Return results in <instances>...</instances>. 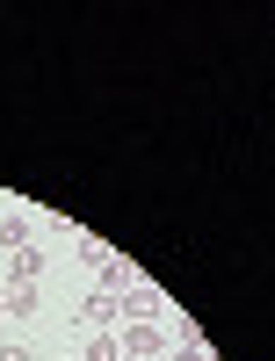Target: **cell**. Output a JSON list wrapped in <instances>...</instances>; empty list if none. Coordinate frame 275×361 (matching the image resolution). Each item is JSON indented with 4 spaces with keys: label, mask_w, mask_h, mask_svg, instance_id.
Segmentation results:
<instances>
[{
    "label": "cell",
    "mask_w": 275,
    "mask_h": 361,
    "mask_svg": "<svg viewBox=\"0 0 275 361\" xmlns=\"http://www.w3.org/2000/svg\"><path fill=\"white\" fill-rule=\"evenodd\" d=\"M0 318H8V304H0Z\"/></svg>",
    "instance_id": "cell-10"
},
{
    "label": "cell",
    "mask_w": 275,
    "mask_h": 361,
    "mask_svg": "<svg viewBox=\"0 0 275 361\" xmlns=\"http://www.w3.org/2000/svg\"><path fill=\"white\" fill-rule=\"evenodd\" d=\"M80 361H124V347H116L109 333H87V347H80Z\"/></svg>",
    "instance_id": "cell-6"
},
{
    "label": "cell",
    "mask_w": 275,
    "mask_h": 361,
    "mask_svg": "<svg viewBox=\"0 0 275 361\" xmlns=\"http://www.w3.org/2000/svg\"><path fill=\"white\" fill-rule=\"evenodd\" d=\"M0 361H29V354H22V347H0Z\"/></svg>",
    "instance_id": "cell-9"
},
{
    "label": "cell",
    "mask_w": 275,
    "mask_h": 361,
    "mask_svg": "<svg viewBox=\"0 0 275 361\" xmlns=\"http://www.w3.org/2000/svg\"><path fill=\"white\" fill-rule=\"evenodd\" d=\"M116 318H124V296H109V289H95V296L80 304V325H87V333H109Z\"/></svg>",
    "instance_id": "cell-1"
},
{
    "label": "cell",
    "mask_w": 275,
    "mask_h": 361,
    "mask_svg": "<svg viewBox=\"0 0 275 361\" xmlns=\"http://www.w3.org/2000/svg\"><path fill=\"white\" fill-rule=\"evenodd\" d=\"M160 361H210V354H203V340H181V347H174V354H160Z\"/></svg>",
    "instance_id": "cell-8"
},
{
    "label": "cell",
    "mask_w": 275,
    "mask_h": 361,
    "mask_svg": "<svg viewBox=\"0 0 275 361\" xmlns=\"http://www.w3.org/2000/svg\"><path fill=\"white\" fill-rule=\"evenodd\" d=\"M44 275V246H37V238H29V246L15 253V282H37Z\"/></svg>",
    "instance_id": "cell-5"
},
{
    "label": "cell",
    "mask_w": 275,
    "mask_h": 361,
    "mask_svg": "<svg viewBox=\"0 0 275 361\" xmlns=\"http://www.w3.org/2000/svg\"><path fill=\"white\" fill-rule=\"evenodd\" d=\"M152 311H160V289H152V282H131V289H124V318H138V325H145Z\"/></svg>",
    "instance_id": "cell-4"
},
{
    "label": "cell",
    "mask_w": 275,
    "mask_h": 361,
    "mask_svg": "<svg viewBox=\"0 0 275 361\" xmlns=\"http://www.w3.org/2000/svg\"><path fill=\"white\" fill-rule=\"evenodd\" d=\"M116 347H124V361H152V354H160V325L145 318V325H131V333L116 340Z\"/></svg>",
    "instance_id": "cell-3"
},
{
    "label": "cell",
    "mask_w": 275,
    "mask_h": 361,
    "mask_svg": "<svg viewBox=\"0 0 275 361\" xmlns=\"http://www.w3.org/2000/svg\"><path fill=\"white\" fill-rule=\"evenodd\" d=\"M0 246L22 253V246H29V217H0Z\"/></svg>",
    "instance_id": "cell-7"
},
{
    "label": "cell",
    "mask_w": 275,
    "mask_h": 361,
    "mask_svg": "<svg viewBox=\"0 0 275 361\" xmlns=\"http://www.w3.org/2000/svg\"><path fill=\"white\" fill-rule=\"evenodd\" d=\"M0 304H8V318H37V311H44V289H37V282H8V289H0Z\"/></svg>",
    "instance_id": "cell-2"
}]
</instances>
